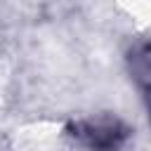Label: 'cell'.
<instances>
[{
  "instance_id": "cell-1",
  "label": "cell",
  "mask_w": 151,
  "mask_h": 151,
  "mask_svg": "<svg viewBox=\"0 0 151 151\" xmlns=\"http://www.w3.org/2000/svg\"><path fill=\"white\" fill-rule=\"evenodd\" d=\"M68 130L80 144H85L92 151H116L127 137V127L111 116L78 120Z\"/></svg>"
},
{
  "instance_id": "cell-2",
  "label": "cell",
  "mask_w": 151,
  "mask_h": 151,
  "mask_svg": "<svg viewBox=\"0 0 151 151\" xmlns=\"http://www.w3.org/2000/svg\"><path fill=\"white\" fill-rule=\"evenodd\" d=\"M130 61H132V76L137 78L139 87L146 92V85H149V45L142 42L139 50H132Z\"/></svg>"
}]
</instances>
